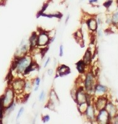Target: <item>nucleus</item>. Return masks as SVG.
<instances>
[{
  "label": "nucleus",
  "instance_id": "nucleus-1",
  "mask_svg": "<svg viewBox=\"0 0 118 124\" xmlns=\"http://www.w3.org/2000/svg\"><path fill=\"white\" fill-rule=\"evenodd\" d=\"M34 62L33 58L31 54H27L20 57H14V60L11 67V74L14 78L24 77L29 67Z\"/></svg>",
  "mask_w": 118,
  "mask_h": 124
},
{
  "label": "nucleus",
  "instance_id": "nucleus-2",
  "mask_svg": "<svg viewBox=\"0 0 118 124\" xmlns=\"http://www.w3.org/2000/svg\"><path fill=\"white\" fill-rule=\"evenodd\" d=\"M96 76L92 71L88 70L83 75V86L87 91V94L90 96H94V87L96 84Z\"/></svg>",
  "mask_w": 118,
  "mask_h": 124
},
{
  "label": "nucleus",
  "instance_id": "nucleus-3",
  "mask_svg": "<svg viewBox=\"0 0 118 124\" xmlns=\"http://www.w3.org/2000/svg\"><path fill=\"white\" fill-rule=\"evenodd\" d=\"M51 44V37L49 31L45 29H38L37 32V47L42 49L46 48Z\"/></svg>",
  "mask_w": 118,
  "mask_h": 124
},
{
  "label": "nucleus",
  "instance_id": "nucleus-4",
  "mask_svg": "<svg viewBox=\"0 0 118 124\" xmlns=\"http://www.w3.org/2000/svg\"><path fill=\"white\" fill-rule=\"evenodd\" d=\"M0 97L2 99L4 107L6 108L8 106H10L11 103H13L15 101H16V93L13 88L9 85L4 91V93Z\"/></svg>",
  "mask_w": 118,
  "mask_h": 124
},
{
  "label": "nucleus",
  "instance_id": "nucleus-5",
  "mask_svg": "<svg viewBox=\"0 0 118 124\" xmlns=\"http://www.w3.org/2000/svg\"><path fill=\"white\" fill-rule=\"evenodd\" d=\"M24 82H25L24 77H15V78H14L12 79V81L10 83V86L15 92L16 96L23 94L24 87Z\"/></svg>",
  "mask_w": 118,
  "mask_h": 124
},
{
  "label": "nucleus",
  "instance_id": "nucleus-6",
  "mask_svg": "<svg viewBox=\"0 0 118 124\" xmlns=\"http://www.w3.org/2000/svg\"><path fill=\"white\" fill-rule=\"evenodd\" d=\"M96 114H97V110L95 107L93 103H90L87 106V108L85 111L83 116L85 117L86 120L88 123H96Z\"/></svg>",
  "mask_w": 118,
  "mask_h": 124
},
{
  "label": "nucleus",
  "instance_id": "nucleus-7",
  "mask_svg": "<svg viewBox=\"0 0 118 124\" xmlns=\"http://www.w3.org/2000/svg\"><path fill=\"white\" fill-rule=\"evenodd\" d=\"M96 123L99 124H110L111 123V118L108 114L106 109H100L97 111Z\"/></svg>",
  "mask_w": 118,
  "mask_h": 124
},
{
  "label": "nucleus",
  "instance_id": "nucleus-8",
  "mask_svg": "<svg viewBox=\"0 0 118 124\" xmlns=\"http://www.w3.org/2000/svg\"><path fill=\"white\" fill-rule=\"evenodd\" d=\"M87 97H88V94H87V91L83 88V86H77V90H76V94L75 101L76 104H79V103L87 101Z\"/></svg>",
  "mask_w": 118,
  "mask_h": 124
},
{
  "label": "nucleus",
  "instance_id": "nucleus-9",
  "mask_svg": "<svg viewBox=\"0 0 118 124\" xmlns=\"http://www.w3.org/2000/svg\"><path fill=\"white\" fill-rule=\"evenodd\" d=\"M30 53V47L28 40H23L15 50L14 57H20Z\"/></svg>",
  "mask_w": 118,
  "mask_h": 124
},
{
  "label": "nucleus",
  "instance_id": "nucleus-10",
  "mask_svg": "<svg viewBox=\"0 0 118 124\" xmlns=\"http://www.w3.org/2000/svg\"><path fill=\"white\" fill-rule=\"evenodd\" d=\"M108 101H109V99H108L107 95L95 97L93 104H94L95 107H96V110L99 111V110H100V109H105L106 106H107V104L108 102Z\"/></svg>",
  "mask_w": 118,
  "mask_h": 124
},
{
  "label": "nucleus",
  "instance_id": "nucleus-11",
  "mask_svg": "<svg viewBox=\"0 0 118 124\" xmlns=\"http://www.w3.org/2000/svg\"><path fill=\"white\" fill-rule=\"evenodd\" d=\"M108 88L106 85H103L101 83L96 82V85L94 87V97H101V96H106L108 95Z\"/></svg>",
  "mask_w": 118,
  "mask_h": 124
},
{
  "label": "nucleus",
  "instance_id": "nucleus-12",
  "mask_svg": "<svg viewBox=\"0 0 118 124\" xmlns=\"http://www.w3.org/2000/svg\"><path fill=\"white\" fill-rule=\"evenodd\" d=\"M85 24H86L87 29L89 31L90 33H95L99 27L96 17H95V16H91L88 19H87L85 20Z\"/></svg>",
  "mask_w": 118,
  "mask_h": 124
},
{
  "label": "nucleus",
  "instance_id": "nucleus-13",
  "mask_svg": "<svg viewBox=\"0 0 118 124\" xmlns=\"http://www.w3.org/2000/svg\"><path fill=\"white\" fill-rule=\"evenodd\" d=\"M105 109H106V110L108 111V114H109L111 120L118 114V106L112 101H111V100L108 101Z\"/></svg>",
  "mask_w": 118,
  "mask_h": 124
},
{
  "label": "nucleus",
  "instance_id": "nucleus-14",
  "mask_svg": "<svg viewBox=\"0 0 118 124\" xmlns=\"http://www.w3.org/2000/svg\"><path fill=\"white\" fill-rule=\"evenodd\" d=\"M70 68L65 64H61L57 67L56 71V78L57 77H63L70 74Z\"/></svg>",
  "mask_w": 118,
  "mask_h": 124
},
{
  "label": "nucleus",
  "instance_id": "nucleus-15",
  "mask_svg": "<svg viewBox=\"0 0 118 124\" xmlns=\"http://www.w3.org/2000/svg\"><path fill=\"white\" fill-rule=\"evenodd\" d=\"M30 47V53L34 49L37 47V32H32V34L30 35V37L28 39Z\"/></svg>",
  "mask_w": 118,
  "mask_h": 124
},
{
  "label": "nucleus",
  "instance_id": "nucleus-16",
  "mask_svg": "<svg viewBox=\"0 0 118 124\" xmlns=\"http://www.w3.org/2000/svg\"><path fill=\"white\" fill-rule=\"evenodd\" d=\"M93 52L91 50V49L88 48L87 50L85 51V54L83 57V62L86 63L87 66L90 67L92 63V61H93V57H94V54H93Z\"/></svg>",
  "mask_w": 118,
  "mask_h": 124
},
{
  "label": "nucleus",
  "instance_id": "nucleus-17",
  "mask_svg": "<svg viewBox=\"0 0 118 124\" xmlns=\"http://www.w3.org/2000/svg\"><path fill=\"white\" fill-rule=\"evenodd\" d=\"M75 67H76V70H77L78 72L81 75V76H82V75H84L87 71H88V70H87L88 66L83 62V59L78 61L75 64Z\"/></svg>",
  "mask_w": 118,
  "mask_h": 124
},
{
  "label": "nucleus",
  "instance_id": "nucleus-18",
  "mask_svg": "<svg viewBox=\"0 0 118 124\" xmlns=\"http://www.w3.org/2000/svg\"><path fill=\"white\" fill-rule=\"evenodd\" d=\"M32 88H33V85H32V79H25L24 82V92L23 94L29 96L31 94Z\"/></svg>",
  "mask_w": 118,
  "mask_h": 124
},
{
  "label": "nucleus",
  "instance_id": "nucleus-19",
  "mask_svg": "<svg viewBox=\"0 0 118 124\" xmlns=\"http://www.w3.org/2000/svg\"><path fill=\"white\" fill-rule=\"evenodd\" d=\"M49 101H51L52 103H54L56 106L59 105V103H60L59 97L57 94L56 91H55L54 89H51L49 93Z\"/></svg>",
  "mask_w": 118,
  "mask_h": 124
},
{
  "label": "nucleus",
  "instance_id": "nucleus-20",
  "mask_svg": "<svg viewBox=\"0 0 118 124\" xmlns=\"http://www.w3.org/2000/svg\"><path fill=\"white\" fill-rule=\"evenodd\" d=\"M17 106V101H15L13 103H11L10 106H8L7 107L5 108V111H4V116H9L15 111V109Z\"/></svg>",
  "mask_w": 118,
  "mask_h": 124
},
{
  "label": "nucleus",
  "instance_id": "nucleus-21",
  "mask_svg": "<svg viewBox=\"0 0 118 124\" xmlns=\"http://www.w3.org/2000/svg\"><path fill=\"white\" fill-rule=\"evenodd\" d=\"M89 103L88 101H85V102H82V103H79V104H77V109H78V111L81 115H83L86 111V109L88 106Z\"/></svg>",
  "mask_w": 118,
  "mask_h": 124
},
{
  "label": "nucleus",
  "instance_id": "nucleus-22",
  "mask_svg": "<svg viewBox=\"0 0 118 124\" xmlns=\"http://www.w3.org/2000/svg\"><path fill=\"white\" fill-rule=\"evenodd\" d=\"M41 83V77L36 76L34 79H32V85H33V88H32V91L33 92H37L40 88V85Z\"/></svg>",
  "mask_w": 118,
  "mask_h": 124
},
{
  "label": "nucleus",
  "instance_id": "nucleus-23",
  "mask_svg": "<svg viewBox=\"0 0 118 124\" xmlns=\"http://www.w3.org/2000/svg\"><path fill=\"white\" fill-rule=\"evenodd\" d=\"M111 17H112V25L118 27V9L111 14Z\"/></svg>",
  "mask_w": 118,
  "mask_h": 124
},
{
  "label": "nucleus",
  "instance_id": "nucleus-24",
  "mask_svg": "<svg viewBox=\"0 0 118 124\" xmlns=\"http://www.w3.org/2000/svg\"><path fill=\"white\" fill-rule=\"evenodd\" d=\"M4 111H5V107H4L2 99L0 97V120H3L4 118Z\"/></svg>",
  "mask_w": 118,
  "mask_h": 124
},
{
  "label": "nucleus",
  "instance_id": "nucleus-25",
  "mask_svg": "<svg viewBox=\"0 0 118 124\" xmlns=\"http://www.w3.org/2000/svg\"><path fill=\"white\" fill-rule=\"evenodd\" d=\"M24 110H25V109H24V106H21L20 108L19 109V110H18L17 112V114H16V117H15V119L16 120H19V119L21 118L22 115L24 114Z\"/></svg>",
  "mask_w": 118,
  "mask_h": 124
},
{
  "label": "nucleus",
  "instance_id": "nucleus-26",
  "mask_svg": "<svg viewBox=\"0 0 118 124\" xmlns=\"http://www.w3.org/2000/svg\"><path fill=\"white\" fill-rule=\"evenodd\" d=\"M46 98V93L45 90H42L38 95V101L40 102H43Z\"/></svg>",
  "mask_w": 118,
  "mask_h": 124
},
{
  "label": "nucleus",
  "instance_id": "nucleus-27",
  "mask_svg": "<svg viewBox=\"0 0 118 124\" xmlns=\"http://www.w3.org/2000/svg\"><path fill=\"white\" fill-rule=\"evenodd\" d=\"M75 37L76 39L78 40V41H79V40H82L83 39V32H82V31H81V30L79 29V30H77V31H76V32L75 34Z\"/></svg>",
  "mask_w": 118,
  "mask_h": 124
},
{
  "label": "nucleus",
  "instance_id": "nucleus-28",
  "mask_svg": "<svg viewBox=\"0 0 118 124\" xmlns=\"http://www.w3.org/2000/svg\"><path fill=\"white\" fill-rule=\"evenodd\" d=\"M96 32V35H97V37H102L103 35H104V29L101 27L99 26Z\"/></svg>",
  "mask_w": 118,
  "mask_h": 124
},
{
  "label": "nucleus",
  "instance_id": "nucleus-29",
  "mask_svg": "<svg viewBox=\"0 0 118 124\" xmlns=\"http://www.w3.org/2000/svg\"><path fill=\"white\" fill-rule=\"evenodd\" d=\"M41 120H42L44 123H49V122L50 121V116L49 115V114H45V115H43L41 117Z\"/></svg>",
  "mask_w": 118,
  "mask_h": 124
},
{
  "label": "nucleus",
  "instance_id": "nucleus-30",
  "mask_svg": "<svg viewBox=\"0 0 118 124\" xmlns=\"http://www.w3.org/2000/svg\"><path fill=\"white\" fill-rule=\"evenodd\" d=\"M58 54H59V57H62V56H63V54H64V46H63V45L59 46Z\"/></svg>",
  "mask_w": 118,
  "mask_h": 124
},
{
  "label": "nucleus",
  "instance_id": "nucleus-31",
  "mask_svg": "<svg viewBox=\"0 0 118 124\" xmlns=\"http://www.w3.org/2000/svg\"><path fill=\"white\" fill-rule=\"evenodd\" d=\"M50 60H51V58L50 57H48L47 58H46L45 62H44V65H43L44 68H46V67L49 66V62H50Z\"/></svg>",
  "mask_w": 118,
  "mask_h": 124
},
{
  "label": "nucleus",
  "instance_id": "nucleus-32",
  "mask_svg": "<svg viewBox=\"0 0 118 124\" xmlns=\"http://www.w3.org/2000/svg\"><path fill=\"white\" fill-rule=\"evenodd\" d=\"M112 0H108L106 3H104V6L107 9H108V8H110V6L112 5Z\"/></svg>",
  "mask_w": 118,
  "mask_h": 124
},
{
  "label": "nucleus",
  "instance_id": "nucleus-33",
  "mask_svg": "<svg viewBox=\"0 0 118 124\" xmlns=\"http://www.w3.org/2000/svg\"><path fill=\"white\" fill-rule=\"evenodd\" d=\"M54 69H53V68H49V69L47 70V73H48V75L49 76H52L53 75H54Z\"/></svg>",
  "mask_w": 118,
  "mask_h": 124
},
{
  "label": "nucleus",
  "instance_id": "nucleus-34",
  "mask_svg": "<svg viewBox=\"0 0 118 124\" xmlns=\"http://www.w3.org/2000/svg\"><path fill=\"white\" fill-rule=\"evenodd\" d=\"M99 2V0H88V3L91 5H95V4H97Z\"/></svg>",
  "mask_w": 118,
  "mask_h": 124
},
{
  "label": "nucleus",
  "instance_id": "nucleus-35",
  "mask_svg": "<svg viewBox=\"0 0 118 124\" xmlns=\"http://www.w3.org/2000/svg\"><path fill=\"white\" fill-rule=\"evenodd\" d=\"M70 14H68V15L66 16V20H65V24H67V23L69 22V20H70Z\"/></svg>",
  "mask_w": 118,
  "mask_h": 124
},
{
  "label": "nucleus",
  "instance_id": "nucleus-36",
  "mask_svg": "<svg viewBox=\"0 0 118 124\" xmlns=\"http://www.w3.org/2000/svg\"><path fill=\"white\" fill-rule=\"evenodd\" d=\"M117 9H118V0L117 1Z\"/></svg>",
  "mask_w": 118,
  "mask_h": 124
}]
</instances>
